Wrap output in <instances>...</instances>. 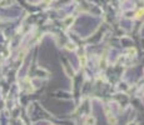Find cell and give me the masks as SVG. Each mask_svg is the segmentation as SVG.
I'll return each instance as SVG.
<instances>
[{"label": "cell", "instance_id": "1", "mask_svg": "<svg viewBox=\"0 0 144 125\" xmlns=\"http://www.w3.org/2000/svg\"><path fill=\"white\" fill-rule=\"evenodd\" d=\"M13 3V0H0V5L3 6H9Z\"/></svg>", "mask_w": 144, "mask_h": 125}, {"label": "cell", "instance_id": "2", "mask_svg": "<svg viewBox=\"0 0 144 125\" xmlns=\"http://www.w3.org/2000/svg\"><path fill=\"white\" fill-rule=\"evenodd\" d=\"M95 124V119L94 118H88L86 119V125H94Z\"/></svg>", "mask_w": 144, "mask_h": 125}]
</instances>
